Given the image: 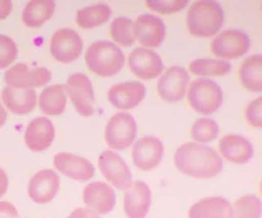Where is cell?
<instances>
[{"mask_svg":"<svg viewBox=\"0 0 262 218\" xmlns=\"http://www.w3.org/2000/svg\"><path fill=\"white\" fill-rule=\"evenodd\" d=\"M174 164L182 172L193 179H211L223 171V159L205 144L184 143L174 155Z\"/></svg>","mask_w":262,"mask_h":218,"instance_id":"obj_1","label":"cell"},{"mask_svg":"<svg viewBox=\"0 0 262 218\" xmlns=\"http://www.w3.org/2000/svg\"><path fill=\"white\" fill-rule=\"evenodd\" d=\"M225 23V12L216 2L200 0L190 5L187 12V30L195 38L218 35Z\"/></svg>","mask_w":262,"mask_h":218,"instance_id":"obj_2","label":"cell"},{"mask_svg":"<svg viewBox=\"0 0 262 218\" xmlns=\"http://www.w3.org/2000/svg\"><path fill=\"white\" fill-rule=\"evenodd\" d=\"M85 62L92 74L112 77L121 71L125 64V54L110 41H95L87 48Z\"/></svg>","mask_w":262,"mask_h":218,"instance_id":"obj_3","label":"cell"},{"mask_svg":"<svg viewBox=\"0 0 262 218\" xmlns=\"http://www.w3.org/2000/svg\"><path fill=\"white\" fill-rule=\"evenodd\" d=\"M187 99L193 112L202 115H210L215 114L223 103V91L213 80L196 79L192 84H188Z\"/></svg>","mask_w":262,"mask_h":218,"instance_id":"obj_4","label":"cell"},{"mask_svg":"<svg viewBox=\"0 0 262 218\" xmlns=\"http://www.w3.org/2000/svg\"><path fill=\"white\" fill-rule=\"evenodd\" d=\"M136 120L129 114H115L105 126V141L112 149H126L136 140Z\"/></svg>","mask_w":262,"mask_h":218,"instance_id":"obj_5","label":"cell"},{"mask_svg":"<svg viewBox=\"0 0 262 218\" xmlns=\"http://www.w3.org/2000/svg\"><path fill=\"white\" fill-rule=\"evenodd\" d=\"M249 36L237 30H228L216 35L211 41V53L220 61H231L244 56L249 51Z\"/></svg>","mask_w":262,"mask_h":218,"instance_id":"obj_6","label":"cell"},{"mask_svg":"<svg viewBox=\"0 0 262 218\" xmlns=\"http://www.w3.org/2000/svg\"><path fill=\"white\" fill-rule=\"evenodd\" d=\"M66 87V94L69 95L71 102L74 103V108L79 112L82 117H92L95 112V94L90 79L85 74H76L69 76Z\"/></svg>","mask_w":262,"mask_h":218,"instance_id":"obj_7","label":"cell"},{"mask_svg":"<svg viewBox=\"0 0 262 218\" xmlns=\"http://www.w3.org/2000/svg\"><path fill=\"white\" fill-rule=\"evenodd\" d=\"M82 48H84L82 38L77 35V31L71 28L57 30L49 39V53L56 61L62 64H69L79 59Z\"/></svg>","mask_w":262,"mask_h":218,"instance_id":"obj_8","label":"cell"},{"mask_svg":"<svg viewBox=\"0 0 262 218\" xmlns=\"http://www.w3.org/2000/svg\"><path fill=\"white\" fill-rule=\"evenodd\" d=\"M188 76L190 74L180 66L169 68L158 80V95L169 103L180 102L188 89Z\"/></svg>","mask_w":262,"mask_h":218,"instance_id":"obj_9","label":"cell"},{"mask_svg":"<svg viewBox=\"0 0 262 218\" xmlns=\"http://www.w3.org/2000/svg\"><path fill=\"white\" fill-rule=\"evenodd\" d=\"M98 169H100L105 179L120 190H126L133 182L129 167L123 161V158L113 151L102 152L100 158H98Z\"/></svg>","mask_w":262,"mask_h":218,"instance_id":"obj_10","label":"cell"},{"mask_svg":"<svg viewBox=\"0 0 262 218\" xmlns=\"http://www.w3.org/2000/svg\"><path fill=\"white\" fill-rule=\"evenodd\" d=\"M128 69L141 80H152L162 74L164 64L161 56L152 50L136 48L128 56Z\"/></svg>","mask_w":262,"mask_h":218,"instance_id":"obj_11","label":"cell"},{"mask_svg":"<svg viewBox=\"0 0 262 218\" xmlns=\"http://www.w3.org/2000/svg\"><path fill=\"white\" fill-rule=\"evenodd\" d=\"M51 80V72L46 68L30 69L27 64H13L5 72V82L15 89H35L45 87Z\"/></svg>","mask_w":262,"mask_h":218,"instance_id":"obj_12","label":"cell"},{"mask_svg":"<svg viewBox=\"0 0 262 218\" xmlns=\"http://www.w3.org/2000/svg\"><path fill=\"white\" fill-rule=\"evenodd\" d=\"M108 102L118 110H131L136 105H139L146 97V87L144 84L138 80H128V82L115 84L108 91Z\"/></svg>","mask_w":262,"mask_h":218,"instance_id":"obj_13","label":"cell"},{"mask_svg":"<svg viewBox=\"0 0 262 218\" xmlns=\"http://www.w3.org/2000/svg\"><path fill=\"white\" fill-rule=\"evenodd\" d=\"M164 155V146L161 140L156 136H143L141 140H138L133 146V164L141 169V171H151V169L158 167Z\"/></svg>","mask_w":262,"mask_h":218,"instance_id":"obj_14","label":"cell"},{"mask_svg":"<svg viewBox=\"0 0 262 218\" xmlns=\"http://www.w3.org/2000/svg\"><path fill=\"white\" fill-rule=\"evenodd\" d=\"M59 190V176L53 169H41L28 182V195L36 204H49Z\"/></svg>","mask_w":262,"mask_h":218,"instance_id":"obj_15","label":"cell"},{"mask_svg":"<svg viewBox=\"0 0 262 218\" xmlns=\"http://www.w3.org/2000/svg\"><path fill=\"white\" fill-rule=\"evenodd\" d=\"M133 27L135 39L144 50L158 48L166 35V27H164L162 20L154 15H141L136 18V21H133Z\"/></svg>","mask_w":262,"mask_h":218,"instance_id":"obj_16","label":"cell"},{"mask_svg":"<svg viewBox=\"0 0 262 218\" xmlns=\"http://www.w3.org/2000/svg\"><path fill=\"white\" fill-rule=\"evenodd\" d=\"M84 204L97 215L110 213L117 204V193L105 182H90L84 189Z\"/></svg>","mask_w":262,"mask_h":218,"instance_id":"obj_17","label":"cell"},{"mask_svg":"<svg viewBox=\"0 0 262 218\" xmlns=\"http://www.w3.org/2000/svg\"><path fill=\"white\" fill-rule=\"evenodd\" d=\"M54 167L61 174L79 182L90 181L95 176V167L92 166V163L85 158L72 155V152H59V155H56Z\"/></svg>","mask_w":262,"mask_h":218,"instance_id":"obj_18","label":"cell"},{"mask_svg":"<svg viewBox=\"0 0 262 218\" xmlns=\"http://www.w3.org/2000/svg\"><path fill=\"white\" fill-rule=\"evenodd\" d=\"M123 207H125V213L128 218H146L151 207L149 185L141 181L131 182V185L125 190Z\"/></svg>","mask_w":262,"mask_h":218,"instance_id":"obj_19","label":"cell"},{"mask_svg":"<svg viewBox=\"0 0 262 218\" xmlns=\"http://www.w3.org/2000/svg\"><path fill=\"white\" fill-rule=\"evenodd\" d=\"M54 136L56 130L51 120L46 117H38L31 120L27 130H25V144H27L28 149L41 152L51 146Z\"/></svg>","mask_w":262,"mask_h":218,"instance_id":"obj_20","label":"cell"},{"mask_svg":"<svg viewBox=\"0 0 262 218\" xmlns=\"http://www.w3.org/2000/svg\"><path fill=\"white\" fill-rule=\"evenodd\" d=\"M218 155L231 164H246L254 155V148L249 140L237 135H226L218 141Z\"/></svg>","mask_w":262,"mask_h":218,"instance_id":"obj_21","label":"cell"},{"mask_svg":"<svg viewBox=\"0 0 262 218\" xmlns=\"http://www.w3.org/2000/svg\"><path fill=\"white\" fill-rule=\"evenodd\" d=\"M4 105L15 115H27L36 107L38 95L35 89H15L5 87L2 92Z\"/></svg>","mask_w":262,"mask_h":218,"instance_id":"obj_22","label":"cell"},{"mask_svg":"<svg viewBox=\"0 0 262 218\" xmlns=\"http://www.w3.org/2000/svg\"><path fill=\"white\" fill-rule=\"evenodd\" d=\"M237 79L248 92H262V56L254 54L243 61Z\"/></svg>","mask_w":262,"mask_h":218,"instance_id":"obj_23","label":"cell"},{"mask_svg":"<svg viewBox=\"0 0 262 218\" xmlns=\"http://www.w3.org/2000/svg\"><path fill=\"white\" fill-rule=\"evenodd\" d=\"M39 110L46 115L57 117L66 110L68 105V95H66V87L62 84H54L45 87L43 92L38 97Z\"/></svg>","mask_w":262,"mask_h":218,"instance_id":"obj_24","label":"cell"},{"mask_svg":"<svg viewBox=\"0 0 262 218\" xmlns=\"http://www.w3.org/2000/svg\"><path fill=\"white\" fill-rule=\"evenodd\" d=\"M56 4L53 0H31L21 12V20L30 28H39L54 15Z\"/></svg>","mask_w":262,"mask_h":218,"instance_id":"obj_25","label":"cell"},{"mask_svg":"<svg viewBox=\"0 0 262 218\" xmlns=\"http://www.w3.org/2000/svg\"><path fill=\"white\" fill-rule=\"evenodd\" d=\"M229 202L223 197H205L188 210V218H228Z\"/></svg>","mask_w":262,"mask_h":218,"instance_id":"obj_26","label":"cell"},{"mask_svg":"<svg viewBox=\"0 0 262 218\" xmlns=\"http://www.w3.org/2000/svg\"><path fill=\"white\" fill-rule=\"evenodd\" d=\"M112 15V9L105 4H98L92 7H84L76 13V23L80 28H95L103 25L105 21H108Z\"/></svg>","mask_w":262,"mask_h":218,"instance_id":"obj_27","label":"cell"},{"mask_svg":"<svg viewBox=\"0 0 262 218\" xmlns=\"http://www.w3.org/2000/svg\"><path fill=\"white\" fill-rule=\"evenodd\" d=\"M231 71L228 61L218 59H195L188 64V72L200 77H223Z\"/></svg>","mask_w":262,"mask_h":218,"instance_id":"obj_28","label":"cell"},{"mask_svg":"<svg viewBox=\"0 0 262 218\" xmlns=\"http://www.w3.org/2000/svg\"><path fill=\"white\" fill-rule=\"evenodd\" d=\"M228 218H260V200L256 195H243L229 204Z\"/></svg>","mask_w":262,"mask_h":218,"instance_id":"obj_29","label":"cell"},{"mask_svg":"<svg viewBox=\"0 0 262 218\" xmlns=\"http://www.w3.org/2000/svg\"><path fill=\"white\" fill-rule=\"evenodd\" d=\"M110 36L113 39V45L121 48H128L133 45L135 39V27L133 21L125 18V17H118L112 21L110 25Z\"/></svg>","mask_w":262,"mask_h":218,"instance_id":"obj_30","label":"cell"},{"mask_svg":"<svg viewBox=\"0 0 262 218\" xmlns=\"http://www.w3.org/2000/svg\"><path fill=\"white\" fill-rule=\"evenodd\" d=\"M193 143H210L218 136V125L210 118H199L190 128Z\"/></svg>","mask_w":262,"mask_h":218,"instance_id":"obj_31","label":"cell"},{"mask_svg":"<svg viewBox=\"0 0 262 218\" xmlns=\"http://www.w3.org/2000/svg\"><path fill=\"white\" fill-rule=\"evenodd\" d=\"M16 54H18L16 43L10 36L0 35V69L10 66V64L16 59Z\"/></svg>","mask_w":262,"mask_h":218,"instance_id":"obj_32","label":"cell"},{"mask_svg":"<svg viewBox=\"0 0 262 218\" xmlns=\"http://www.w3.org/2000/svg\"><path fill=\"white\" fill-rule=\"evenodd\" d=\"M146 5L149 7L151 10L158 12L161 15H170L180 12L187 7V0H147Z\"/></svg>","mask_w":262,"mask_h":218,"instance_id":"obj_33","label":"cell"},{"mask_svg":"<svg viewBox=\"0 0 262 218\" xmlns=\"http://www.w3.org/2000/svg\"><path fill=\"white\" fill-rule=\"evenodd\" d=\"M244 120L254 128H262V97H257L246 105Z\"/></svg>","mask_w":262,"mask_h":218,"instance_id":"obj_34","label":"cell"},{"mask_svg":"<svg viewBox=\"0 0 262 218\" xmlns=\"http://www.w3.org/2000/svg\"><path fill=\"white\" fill-rule=\"evenodd\" d=\"M0 218H18L16 207L12 205L10 202L0 200Z\"/></svg>","mask_w":262,"mask_h":218,"instance_id":"obj_35","label":"cell"},{"mask_svg":"<svg viewBox=\"0 0 262 218\" xmlns=\"http://www.w3.org/2000/svg\"><path fill=\"white\" fill-rule=\"evenodd\" d=\"M69 218H100V215L94 213L92 210H89L87 207H80V208L74 210V212L69 215Z\"/></svg>","mask_w":262,"mask_h":218,"instance_id":"obj_36","label":"cell"},{"mask_svg":"<svg viewBox=\"0 0 262 218\" xmlns=\"http://www.w3.org/2000/svg\"><path fill=\"white\" fill-rule=\"evenodd\" d=\"M12 12V2L10 0H0V20H5Z\"/></svg>","mask_w":262,"mask_h":218,"instance_id":"obj_37","label":"cell"},{"mask_svg":"<svg viewBox=\"0 0 262 218\" xmlns=\"http://www.w3.org/2000/svg\"><path fill=\"white\" fill-rule=\"evenodd\" d=\"M7 190H8V177H7L4 169L0 167V197L5 195Z\"/></svg>","mask_w":262,"mask_h":218,"instance_id":"obj_38","label":"cell"},{"mask_svg":"<svg viewBox=\"0 0 262 218\" xmlns=\"http://www.w3.org/2000/svg\"><path fill=\"white\" fill-rule=\"evenodd\" d=\"M7 122V110L2 103H0V126H4Z\"/></svg>","mask_w":262,"mask_h":218,"instance_id":"obj_39","label":"cell"}]
</instances>
